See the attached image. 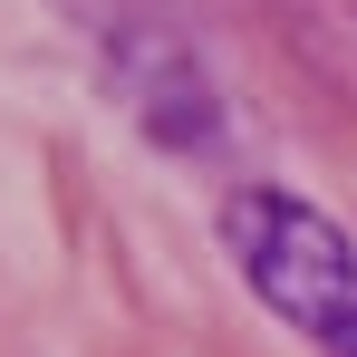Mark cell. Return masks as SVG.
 Here are the masks:
<instances>
[{
	"label": "cell",
	"mask_w": 357,
	"mask_h": 357,
	"mask_svg": "<svg viewBox=\"0 0 357 357\" xmlns=\"http://www.w3.org/2000/svg\"><path fill=\"white\" fill-rule=\"evenodd\" d=\"M222 241H232L241 280L290 328L319 338V357H357V251L328 213H309V203L271 193V183H241L222 203Z\"/></svg>",
	"instance_id": "obj_1"
}]
</instances>
